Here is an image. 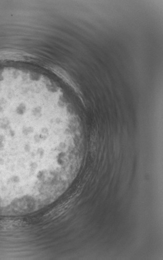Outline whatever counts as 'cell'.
Wrapping results in <instances>:
<instances>
[{
  "mask_svg": "<svg viewBox=\"0 0 163 260\" xmlns=\"http://www.w3.org/2000/svg\"><path fill=\"white\" fill-rule=\"evenodd\" d=\"M48 69H49V70H50L54 74L58 76L64 81L66 82L69 85H70L73 88L75 89V90L80 96H81V93L78 86L77 85H76L74 81L72 80L71 77L66 72L58 67L55 66V65L49 66Z\"/></svg>",
  "mask_w": 163,
  "mask_h": 260,
  "instance_id": "obj_2",
  "label": "cell"
},
{
  "mask_svg": "<svg viewBox=\"0 0 163 260\" xmlns=\"http://www.w3.org/2000/svg\"><path fill=\"white\" fill-rule=\"evenodd\" d=\"M24 89L20 80L0 76V190L38 181L51 159L45 126L30 117Z\"/></svg>",
  "mask_w": 163,
  "mask_h": 260,
  "instance_id": "obj_1",
  "label": "cell"
}]
</instances>
